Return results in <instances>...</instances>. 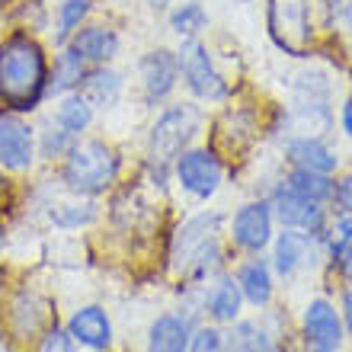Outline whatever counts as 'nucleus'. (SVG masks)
Masks as SVG:
<instances>
[{
    "label": "nucleus",
    "instance_id": "obj_1",
    "mask_svg": "<svg viewBox=\"0 0 352 352\" xmlns=\"http://www.w3.org/2000/svg\"><path fill=\"white\" fill-rule=\"evenodd\" d=\"M48 87V61L36 38L13 36L0 45V96L10 109H36Z\"/></svg>",
    "mask_w": 352,
    "mask_h": 352
},
{
    "label": "nucleus",
    "instance_id": "obj_2",
    "mask_svg": "<svg viewBox=\"0 0 352 352\" xmlns=\"http://www.w3.org/2000/svg\"><path fill=\"white\" fill-rule=\"evenodd\" d=\"M221 224V212H199L192 218H186L176 228L173 243H170V266L192 282H205V278L218 276V266L224 260Z\"/></svg>",
    "mask_w": 352,
    "mask_h": 352
},
{
    "label": "nucleus",
    "instance_id": "obj_3",
    "mask_svg": "<svg viewBox=\"0 0 352 352\" xmlns=\"http://www.w3.org/2000/svg\"><path fill=\"white\" fill-rule=\"evenodd\" d=\"M119 167V154L106 141H80V144L74 141V148L67 151L65 170H61V183L67 192L93 199L116 183Z\"/></svg>",
    "mask_w": 352,
    "mask_h": 352
},
{
    "label": "nucleus",
    "instance_id": "obj_4",
    "mask_svg": "<svg viewBox=\"0 0 352 352\" xmlns=\"http://www.w3.org/2000/svg\"><path fill=\"white\" fill-rule=\"evenodd\" d=\"M202 109L195 102H176L157 116V122L151 125V164L157 167H173V160L183 154L195 141V135L202 131Z\"/></svg>",
    "mask_w": 352,
    "mask_h": 352
},
{
    "label": "nucleus",
    "instance_id": "obj_5",
    "mask_svg": "<svg viewBox=\"0 0 352 352\" xmlns=\"http://www.w3.org/2000/svg\"><path fill=\"white\" fill-rule=\"evenodd\" d=\"M320 0H269V36L285 55L305 58L314 45V10Z\"/></svg>",
    "mask_w": 352,
    "mask_h": 352
},
{
    "label": "nucleus",
    "instance_id": "obj_6",
    "mask_svg": "<svg viewBox=\"0 0 352 352\" xmlns=\"http://www.w3.org/2000/svg\"><path fill=\"white\" fill-rule=\"evenodd\" d=\"M269 208H272V218H276L278 228H295V231H305L311 237H324L327 228H330V212L327 205L307 199V195L295 192L285 179H278L266 195Z\"/></svg>",
    "mask_w": 352,
    "mask_h": 352
},
{
    "label": "nucleus",
    "instance_id": "obj_7",
    "mask_svg": "<svg viewBox=\"0 0 352 352\" xmlns=\"http://www.w3.org/2000/svg\"><path fill=\"white\" fill-rule=\"evenodd\" d=\"M176 65H179V77L183 84L189 87L195 100H205V102H221L228 96V80L224 74L214 67V58L212 52L199 42V38H183V45L176 52Z\"/></svg>",
    "mask_w": 352,
    "mask_h": 352
},
{
    "label": "nucleus",
    "instance_id": "obj_8",
    "mask_svg": "<svg viewBox=\"0 0 352 352\" xmlns=\"http://www.w3.org/2000/svg\"><path fill=\"white\" fill-rule=\"evenodd\" d=\"M173 176L186 195H192L199 202H208L224 179V164L212 148H186L173 160Z\"/></svg>",
    "mask_w": 352,
    "mask_h": 352
},
{
    "label": "nucleus",
    "instance_id": "obj_9",
    "mask_svg": "<svg viewBox=\"0 0 352 352\" xmlns=\"http://www.w3.org/2000/svg\"><path fill=\"white\" fill-rule=\"evenodd\" d=\"M228 237L241 253L247 256H260L269 250V243L276 237V218L266 199H253L234 208L231 221H228Z\"/></svg>",
    "mask_w": 352,
    "mask_h": 352
},
{
    "label": "nucleus",
    "instance_id": "obj_10",
    "mask_svg": "<svg viewBox=\"0 0 352 352\" xmlns=\"http://www.w3.org/2000/svg\"><path fill=\"white\" fill-rule=\"evenodd\" d=\"M314 256H324L320 241L305 231H295V228L276 231V237L269 243V263H272L276 278H295L301 269L314 266Z\"/></svg>",
    "mask_w": 352,
    "mask_h": 352
},
{
    "label": "nucleus",
    "instance_id": "obj_11",
    "mask_svg": "<svg viewBox=\"0 0 352 352\" xmlns=\"http://www.w3.org/2000/svg\"><path fill=\"white\" fill-rule=\"evenodd\" d=\"M301 340L305 346H320V349H343L346 343V330H343V317L336 311V305L330 298L317 295L311 298L301 311Z\"/></svg>",
    "mask_w": 352,
    "mask_h": 352
},
{
    "label": "nucleus",
    "instance_id": "obj_12",
    "mask_svg": "<svg viewBox=\"0 0 352 352\" xmlns=\"http://www.w3.org/2000/svg\"><path fill=\"white\" fill-rule=\"evenodd\" d=\"M36 129L19 116H3L0 119V167L23 173L36 164Z\"/></svg>",
    "mask_w": 352,
    "mask_h": 352
},
{
    "label": "nucleus",
    "instance_id": "obj_13",
    "mask_svg": "<svg viewBox=\"0 0 352 352\" xmlns=\"http://www.w3.org/2000/svg\"><path fill=\"white\" fill-rule=\"evenodd\" d=\"M234 282L241 288L243 305L256 307V311H266L276 301V272H272V263L263 253L243 260L241 266L234 269Z\"/></svg>",
    "mask_w": 352,
    "mask_h": 352
},
{
    "label": "nucleus",
    "instance_id": "obj_14",
    "mask_svg": "<svg viewBox=\"0 0 352 352\" xmlns=\"http://www.w3.org/2000/svg\"><path fill=\"white\" fill-rule=\"evenodd\" d=\"M243 295L237 282H234V272H218L212 276V285L205 288L202 295V314L218 327H231L234 320L243 317Z\"/></svg>",
    "mask_w": 352,
    "mask_h": 352
},
{
    "label": "nucleus",
    "instance_id": "obj_15",
    "mask_svg": "<svg viewBox=\"0 0 352 352\" xmlns=\"http://www.w3.org/2000/svg\"><path fill=\"white\" fill-rule=\"evenodd\" d=\"M282 154H285V160L292 167H301V170H314V173H327V176H333L336 170H340V154H336L320 135H295V138H285Z\"/></svg>",
    "mask_w": 352,
    "mask_h": 352
},
{
    "label": "nucleus",
    "instance_id": "obj_16",
    "mask_svg": "<svg viewBox=\"0 0 352 352\" xmlns=\"http://www.w3.org/2000/svg\"><path fill=\"white\" fill-rule=\"evenodd\" d=\"M138 74H141V87H144L148 102H164L170 93L176 90V80H179L176 55L167 52V48L148 52V55L138 61Z\"/></svg>",
    "mask_w": 352,
    "mask_h": 352
},
{
    "label": "nucleus",
    "instance_id": "obj_17",
    "mask_svg": "<svg viewBox=\"0 0 352 352\" xmlns=\"http://www.w3.org/2000/svg\"><path fill=\"white\" fill-rule=\"evenodd\" d=\"M67 333L74 336L77 346H84L90 352H106L112 346V336H116L112 333V317L100 305L77 307L67 320Z\"/></svg>",
    "mask_w": 352,
    "mask_h": 352
},
{
    "label": "nucleus",
    "instance_id": "obj_18",
    "mask_svg": "<svg viewBox=\"0 0 352 352\" xmlns=\"http://www.w3.org/2000/svg\"><path fill=\"white\" fill-rule=\"evenodd\" d=\"M192 320L186 314H157L148 327V352H186L189 349V336H192Z\"/></svg>",
    "mask_w": 352,
    "mask_h": 352
},
{
    "label": "nucleus",
    "instance_id": "obj_19",
    "mask_svg": "<svg viewBox=\"0 0 352 352\" xmlns=\"http://www.w3.org/2000/svg\"><path fill=\"white\" fill-rule=\"evenodd\" d=\"M234 330L228 336V349L241 352H285V336L272 330L266 320L253 317V320H234Z\"/></svg>",
    "mask_w": 352,
    "mask_h": 352
},
{
    "label": "nucleus",
    "instance_id": "obj_20",
    "mask_svg": "<svg viewBox=\"0 0 352 352\" xmlns=\"http://www.w3.org/2000/svg\"><path fill=\"white\" fill-rule=\"evenodd\" d=\"M71 48L87 65H109L119 55V36L106 26H84L71 36Z\"/></svg>",
    "mask_w": 352,
    "mask_h": 352
},
{
    "label": "nucleus",
    "instance_id": "obj_21",
    "mask_svg": "<svg viewBox=\"0 0 352 352\" xmlns=\"http://www.w3.org/2000/svg\"><path fill=\"white\" fill-rule=\"evenodd\" d=\"M80 87H84L80 96L90 102L93 109H96V106H100V109H109V106H116V100L122 96L125 80H122L119 71H112V67H106V65H96L93 71L84 74Z\"/></svg>",
    "mask_w": 352,
    "mask_h": 352
},
{
    "label": "nucleus",
    "instance_id": "obj_22",
    "mask_svg": "<svg viewBox=\"0 0 352 352\" xmlns=\"http://www.w3.org/2000/svg\"><path fill=\"white\" fill-rule=\"evenodd\" d=\"M84 74H87V61L71 45H65L55 58V74L48 77L45 96H65V93H71L74 87H80Z\"/></svg>",
    "mask_w": 352,
    "mask_h": 352
},
{
    "label": "nucleus",
    "instance_id": "obj_23",
    "mask_svg": "<svg viewBox=\"0 0 352 352\" xmlns=\"http://www.w3.org/2000/svg\"><path fill=\"white\" fill-rule=\"evenodd\" d=\"M13 330H16L23 340L26 336L42 333V327L48 324V305L45 298L36 295V292H23V295L13 301Z\"/></svg>",
    "mask_w": 352,
    "mask_h": 352
},
{
    "label": "nucleus",
    "instance_id": "obj_24",
    "mask_svg": "<svg viewBox=\"0 0 352 352\" xmlns=\"http://www.w3.org/2000/svg\"><path fill=\"white\" fill-rule=\"evenodd\" d=\"M55 122L67 135H84L87 129L93 125V106L80 96V93H65L61 102H58V112H55Z\"/></svg>",
    "mask_w": 352,
    "mask_h": 352
},
{
    "label": "nucleus",
    "instance_id": "obj_25",
    "mask_svg": "<svg viewBox=\"0 0 352 352\" xmlns=\"http://www.w3.org/2000/svg\"><path fill=\"white\" fill-rule=\"evenodd\" d=\"M93 218H96V202H80V195L67 199V202H48V221L55 228H65V231L87 228Z\"/></svg>",
    "mask_w": 352,
    "mask_h": 352
},
{
    "label": "nucleus",
    "instance_id": "obj_26",
    "mask_svg": "<svg viewBox=\"0 0 352 352\" xmlns=\"http://www.w3.org/2000/svg\"><path fill=\"white\" fill-rule=\"evenodd\" d=\"M285 183L295 189V192L314 199V202L327 205L330 195H333V176L327 173H314V170H301V167H292L285 173Z\"/></svg>",
    "mask_w": 352,
    "mask_h": 352
},
{
    "label": "nucleus",
    "instance_id": "obj_27",
    "mask_svg": "<svg viewBox=\"0 0 352 352\" xmlns=\"http://www.w3.org/2000/svg\"><path fill=\"white\" fill-rule=\"evenodd\" d=\"M170 29L179 38H199L202 29H208V10L199 0H186L170 13Z\"/></svg>",
    "mask_w": 352,
    "mask_h": 352
},
{
    "label": "nucleus",
    "instance_id": "obj_28",
    "mask_svg": "<svg viewBox=\"0 0 352 352\" xmlns=\"http://www.w3.org/2000/svg\"><path fill=\"white\" fill-rule=\"evenodd\" d=\"M87 13H90V0H65V3L58 7V32H55L58 48H65L67 42H71V36L80 29Z\"/></svg>",
    "mask_w": 352,
    "mask_h": 352
},
{
    "label": "nucleus",
    "instance_id": "obj_29",
    "mask_svg": "<svg viewBox=\"0 0 352 352\" xmlns=\"http://www.w3.org/2000/svg\"><path fill=\"white\" fill-rule=\"evenodd\" d=\"M74 148V135H67L61 125H48L45 131H38V141H36V151L42 157L55 160V157H67V151Z\"/></svg>",
    "mask_w": 352,
    "mask_h": 352
},
{
    "label": "nucleus",
    "instance_id": "obj_30",
    "mask_svg": "<svg viewBox=\"0 0 352 352\" xmlns=\"http://www.w3.org/2000/svg\"><path fill=\"white\" fill-rule=\"evenodd\" d=\"M224 349H228V336L221 333V327H218V324L192 327L189 349H186V352H224Z\"/></svg>",
    "mask_w": 352,
    "mask_h": 352
},
{
    "label": "nucleus",
    "instance_id": "obj_31",
    "mask_svg": "<svg viewBox=\"0 0 352 352\" xmlns=\"http://www.w3.org/2000/svg\"><path fill=\"white\" fill-rule=\"evenodd\" d=\"M38 352H77V343L74 336L67 333V327H48L45 336H42V346Z\"/></svg>",
    "mask_w": 352,
    "mask_h": 352
},
{
    "label": "nucleus",
    "instance_id": "obj_32",
    "mask_svg": "<svg viewBox=\"0 0 352 352\" xmlns=\"http://www.w3.org/2000/svg\"><path fill=\"white\" fill-rule=\"evenodd\" d=\"M330 202H333V212H352V170L343 173L340 179H333Z\"/></svg>",
    "mask_w": 352,
    "mask_h": 352
},
{
    "label": "nucleus",
    "instance_id": "obj_33",
    "mask_svg": "<svg viewBox=\"0 0 352 352\" xmlns=\"http://www.w3.org/2000/svg\"><path fill=\"white\" fill-rule=\"evenodd\" d=\"M340 317H343L346 340H352V285L343 288V295H340Z\"/></svg>",
    "mask_w": 352,
    "mask_h": 352
},
{
    "label": "nucleus",
    "instance_id": "obj_34",
    "mask_svg": "<svg viewBox=\"0 0 352 352\" xmlns=\"http://www.w3.org/2000/svg\"><path fill=\"white\" fill-rule=\"evenodd\" d=\"M336 266H340V276L346 278V285H352V243L349 247H346L343 253H340V256H336Z\"/></svg>",
    "mask_w": 352,
    "mask_h": 352
},
{
    "label": "nucleus",
    "instance_id": "obj_35",
    "mask_svg": "<svg viewBox=\"0 0 352 352\" xmlns=\"http://www.w3.org/2000/svg\"><path fill=\"white\" fill-rule=\"evenodd\" d=\"M340 129H343L346 138L352 141V93L343 100V106H340Z\"/></svg>",
    "mask_w": 352,
    "mask_h": 352
},
{
    "label": "nucleus",
    "instance_id": "obj_36",
    "mask_svg": "<svg viewBox=\"0 0 352 352\" xmlns=\"http://www.w3.org/2000/svg\"><path fill=\"white\" fill-rule=\"evenodd\" d=\"M336 19H340V26H343L346 32H352V0H346L343 7L336 10Z\"/></svg>",
    "mask_w": 352,
    "mask_h": 352
},
{
    "label": "nucleus",
    "instance_id": "obj_37",
    "mask_svg": "<svg viewBox=\"0 0 352 352\" xmlns=\"http://www.w3.org/2000/svg\"><path fill=\"white\" fill-rule=\"evenodd\" d=\"M148 3H151L154 10H167L170 3H173V0H148Z\"/></svg>",
    "mask_w": 352,
    "mask_h": 352
},
{
    "label": "nucleus",
    "instance_id": "obj_38",
    "mask_svg": "<svg viewBox=\"0 0 352 352\" xmlns=\"http://www.w3.org/2000/svg\"><path fill=\"white\" fill-rule=\"evenodd\" d=\"M301 352H336V349H320V346H305Z\"/></svg>",
    "mask_w": 352,
    "mask_h": 352
},
{
    "label": "nucleus",
    "instance_id": "obj_39",
    "mask_svg": "<svg viewBox=\"0 0 352 352\" xmlns=\"http://www.w3.org/2000/svg\"><path fill=\"white\" fill-rule=\"evenodd\" d=\"M3 243H7V237H3V224H0V253H3Z\"/></svg>",
    "mask_w": 352,
    "mask_h": 352
},
{
    "label": "nucleus",
    "instance_id": "obj_40",
    "mask_svg": "<svg viewBox=\"0 0 352 352\" xmlns=\"http://www.w3.org/2000/svg\"><path fill=\"white\" fill-rule=\"evenodd\" d=\"M0 352H7V346H3V340H0Z\"/></svg>",
    "mask_w": 352,
    "mask_h": 352
},
{
    "label": "nucleus",
    "instance_id": "obj_41",
    "mask_svg": "<svg viewBox=\"0 0 352 352\" xmlns=\"http://www.w3.org/2000/svg\"><path fill=\"white\" fill-rule=\"evenodd\" d=\"M224 352H241V349H224Z\"/></svg>",
    "mask_w": 352,
    "mask_h": 352
}]
</instances>
